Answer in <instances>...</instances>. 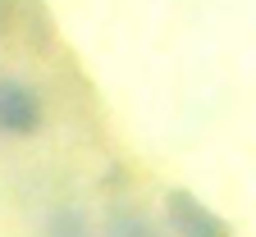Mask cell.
<instances>
[{"label":"cell","instance_id":"1","mask_svg":"<svg viewBox=\"0 0 256 237\" xmlns=\"http://www.w3.org/2000/svg\"><path fill=\"white\" fill-rule=\"evenodd\" d=\"M165 219L174 228V237H234V228L224 224V215H215L202 196H192L188 187L165 192Z\"/></svg>","mask_w":256,"mask_h":237},{"label":"cell","instance_id":"2","mask_svg":"<svg viewBox=\"0 0 256 237\" xmlns=\"http://www.w3.org/2000/svg\"><path fill=\"white\" fill-rule=\"evenodd\" d=\"M46 123V105L42 91L23 82V78H0V132L10 137H32Z\"/></svg>","mask_w":256,"mask_h":237},{"label":"cell","instance_id":"3","mask_svg":"<svg viewBox=\"0 0 256 237\" xmlns=\"http://www.w3.org/2000/svg\"><path fill=\"white\" fill-rule=\"evenodd\" d=\"M101 237H160V228L151 224V215H142V210H133V206H119V210L106 215Z\"/></svg>","mask_w":256,"mask_h":237},{"label":"cell","instance_id":"4","mask_svg":"<svg viewBox=\"0 0 256 237\" xmlns=\"http://www.w3.org/2000/svg\"><path fill=\"white\" fill-rule=\"evenodd\" d=\"M14 23H23V37H32V46L37 50H46L50 46V14H46V5L42 0H14Z\"/></svg>","mask_w":256,"mask_h":237},{"label":"cell","instance_id":"5","mask_svg":"<svg viewBox=\"0 0 256 237\" xmlns=\"http://www.w3.org/2000/svg\"><path fill=\"white\" fill-rule=\"evenodd\" d=\"M42 237H96V233H92V224H87L82 210L55 206V210L46 215V224H42Z\"/></svg>","mask_w":256,"mask_h":237},{"label":"cell","instance_id":"6","mask_svg":"<svg viewBox=\"0 0 256 237\" xmlns=\"http://www.w3.org/2000/svg\"><path fill=\"white\" fill-rule=\"evenodd\" d=\"M14 32V0H0V37Z\"/></svg>","mask_w":256,"mask_h":237}]
</instances>
